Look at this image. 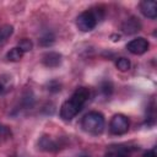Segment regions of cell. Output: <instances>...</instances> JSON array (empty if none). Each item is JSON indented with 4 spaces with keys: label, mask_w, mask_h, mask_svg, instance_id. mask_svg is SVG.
<instances>
[{
    "label": "cell",
    "mask_w": 157,
    "mask_h": 157,
    "mask_svg": "<svg viewBox=\"0 0 157 157\" xmlns=\"http://www.w3.org/2000/svg\"><path fill=\"white\" fill-rule=\"evenodd\" d=\"M38 147L43 151H58L59 150V144L54 141L50 136H42L38 140Z\"/></svg>",
    "instance_id": "cell-9"
},
{
    "label": "cell",
    "mask_w": 157,
    "mask_h": 157,
    "mask_svg": "<svg viewBox=\"0 0 157 157\" xmlns=\"http://www.w3.org/2000/svg\"><path fill=\"white\" fill-rule=\"evenodd\" d=\"M148 48H150V43L144 37H137L126 44V49L134 55H141V54L146 53L148 50Z\"/></svg>",
    "instance_id": "cell-5"
},
{
    "label": "cell",
    "mask_w": 157,
    "mask_h": 157,
    "mask_svg": "<svg viewBox=\"0 0 157 157\" xmlns=\"http://www.w3.org/2000/svg\"><path fill=\"white\" fill-rule=\"evenodd\" d=\"M60 90H61V85H60L56 80H53V81H50V82L48 83V91L55 93V92H59Z\"/></svg>",
    "instance_id": "cell-15"
},
{
    "label": "cell",
    "mask_w": 157,
    "mask_h": 157,
    "mask_svg": "<svg viewBox=\"0 0 157 157\" xmlns=\"http://www.w3.org/2000/svg\"><path fill=\"white\" fill-rule=\"evenodd\" d=\"M109 130L114 135H123L129 130V119L124 114H115L109 123Z\"/></svg>",
    "instance_id": "cell-4"
},
{
    "label": "cell",
    "mask_w": 157,
    "mask_h": 157,
    "mask_svg": "<svg viewBox=\"0 0 157 157\" xmlns=\"http://www.w3.org/2000/svg\"><path fill=\"white\" fill-rule=\"evenodd\" d=\"M90 98V90L86 87H77L70 99L65 101L60 108V117L65 121H70L74 119L80 110L83 108L85 103Z\"/></svg>",
    "instance_id": "cell-1"
},
{
    "label": "cell",
    "mask_w": 157,
    "mask_h": 157,
    "mask_svg": "<svg viewBox=\"0 0 157 157\" xmlns=\"http://www.w3.org/2000/svg\"><path fill=\"white\" fill-rule=\"evenodd\" d=\"M99 18L101 17L96 10H87L77 16L76 26L81 32H90L97 26Z\"/></svg>",
    "instance_id": "cell-3"
},
{
    "label": "cell",
    "mask_w": 157,
    "mask_h": 157,
    "mask_svg": "<svg viewBox=\"0 0 157 157\" xmlns=\"http://www.w3.org/2000/svg\"><path fill=\"white\" fill-rule=\"evenodd\" d=\"M101 91L105 94V96H109L110 93H112V91H113V86H112V83L110 82H103L102 85H101Z\"/></svg>",
    "instance_id": "cell-17"
},
{
    "label": "cell",
    "mask_w": 157,
    "mask_h": 157,
    "mask_svg": "<svg viewBox=\"0 0 157 157\" xmlns=\"http://www.w3.org/2000/svg\"><path fill=\"white\" fill-rule=\"evenodd\" d=\"M140 11L147 18L155 20L157 17V4L153 0H144L140 2Z\"/></svg>",
    "instance_id": "cell-7"
},
{
    "label": "cell",
    "mask_w": 157,
    "mask_h": 157,
    "mask_svg": "<svg viewBox=\"0 0 157 157\" xmlns=\"http://www.w3.org/2000/svg\"><path fill=\"white\" fill-rule=\"evenodd\" d=\"M9 82H10V81L6 82V80L4 78V76L0 77V94H4V93H6V92L10 90Z\"/></svg>",
    "instance_id": "cell-16"
},
{
    "label": "cell",
    "mask_w": 157,
    "mask_h": 157,
    "mask_svg": "<svg viewBox=\"0 0 157 157\" xmlns=\"http://www.w3.org/2000/svg\"><path fill=\"white\" fill-rule=\"evenodd\" d=\"M54 39H55L54 34H53L52 32H47L45 34H43V36L40 37L39 43H40V45H43V47H49V45H52V44L54 43Z\"/></svg>",
    "instance_id": "cell-12"
},
{
    "label": "cell",
    "mask_w": 157,
    "mask_h": 157,
    "mask_svg": "<svg viewBox=\"0 0 157 157\" xmlns=\"http://www.w3.org/2000/svg\"><path fill=\"white\" fill-rule=\"evenodd\" d=\"M104 157H125V156H123V155H120V153H117V152H109V153H107Z\"/></svg>",
    "instance_id": "cell-19"
},
{
    "label": "cell",
    "mask_w": 157,
    "mask_h": 157,
    "mask_svg": "<svg viewBox=\"0 0 157 157\" xmlns=\"http://www.w3.org/2000/svg\"><path fill=\"white\" fill-rule=\"evenodd\" d=\"M13 32V27L11 25H4L2 27H0V40H5L6 38H9Z\"/></svg>",
    "instance_id": "cell-13"
},
{
    "label": "cell",
    "mask_w": 157,
    "mask_h": 157,
    "mask_svg": "<svg viewBox=\"0 0 157 157\" xmlns=\"http://www.w3.org/2000/svg\"><path fill=\"white\" fill-rule=\"evenodd\" d=\"M42 61L47 67H58L61 64V54L56 52H48L43 55Z\"/></svg>",
    "instance_id": "cell-8"
},
{
    "label": "cell",
    "mask_w": 157,
    "mask_h": 157,
    "mask_svg": "<svg viewBox=\"0 0 157 157\" xmlns=\"http://www.w3.org/2000/svg\"><path fill=\"white\" fill-rule=\"evenodd\" d=\"M141 29V22L137 17L135 16H131L129 18H126L123 25H121V31L125 33V34H135L137 33Z\"/></svg>",
    "instance_id": "cell-6"
},
{
    "label": "cell",
    "mask_w": 157,
    "mask_h": 157,
    "mask_svg": "<svg viewBox=\"0 0 157 157\" xmlns=\"http://www.w3.org/2000/svg\"><path fill=\"white\" fill-rule=\"evenodd\" d=\"M105 125V120L102 113L99 112H88L81 121V126L85 131L93 134V135H99L103 132Z\"/></svg>",
    "instance_id": "cell-2"
},
{
    "label": "cell",
    "mask_w": 157,
    "mask_h": 157,
    "mask_svg": "<svg viewBox=\"0 0 157 157\" xmlns=\"http://www.w3.org/2000/svg\"><path fill=\"white\" fill-rule=\"evenodd\" d=\"M115 66H117V69H118L119 71H123V72H124V71H128V70L130 69L131 64H130V60H129L128 58L121 56V58H118V59H117Z\"/></svg>",
    "instance_id": "cell-11"
},
{
    "label": "cell",
    "mask_w": 157,
    "mask_h": 157,
    "mask_svg": "<svg viewBox=\"0 0 157 157\" xmlns=\"http://www.w3.org/2000/svg\"><path fill=\"white\" fill-rule=\"evenodd\" d=\"M17 48H20L23 53H26V52L32 50V48H33V43H32L31 39H28V38H23V39H21V40L18 42Z\"/></svg>",
    "instance_id": "cell-14"
},
{
    "label": "cell",
    "mask_w": 157,
    "mask_h": 157,
    "mask_svg": "<svg viewBox=\"0 0 157 157\" xmlns=\"http://www.w3.org/2000/svg\"><path fill=\"white\" fill-rule=\"evenodd\" d=\"M142 157H157V153H156V151L152 148V150L146 151V152L142 155Z\"/></svg>",
    "instance_id": "cell-18"
},
{
    "label": "cell",
    "mask_w": 157,
    "mask_h": 157,
    "mask_svg": "<svg viewBox=\"0 0 157 157\" xmlns=\"http://www.w3.org/2000/svg\"><path fill=\"white\" fill-rule=\"evenodd\" d=\"M6 56H7V59L10 61H20L22 59V56H23V52L20 48L15 47V48H12V49H10L7 52Z\"/></svg>",
    "instance_id": "cell-10"
}]
</instances>
